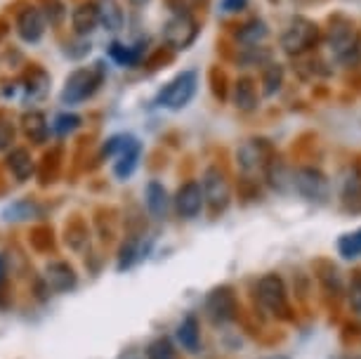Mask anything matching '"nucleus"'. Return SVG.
Wrapping results in <instances>:
<instances>
[{"label":"nucleus","instance_id":"obj_1","mask_svg":"<svg viewBox=\"0 0 361 359\" xmlns=\"http://www.w3.org/2000/svg\"><path fill=\"white\" fill-rule=\"evenodd\" d=\"M255 298H257V303H260V308L264 312H269L271 317L283 320V322L293 320L288 288H286V281L281 274H276V272L262 274L255 284Z\"/></svg>","mask_w":361,"mask_h":359},{"label":"nucleus","instance_id":"obj_2","mask_svg":"<svg viewBox=\"0 0 361 359\" xmlns=\"http://www.w3.org/2000/svg\"><path fill=\"white\" fill-rule=\"evenodd\" d=\"M102 80H104V62L85 66V69H76L64 80L59 99H62V104H80V102L90 99L99 90Z\"/></svg>","mask_w":361,"mask_h":359},{"label":"nucleus","instance_id":"obj_3","mask_svg":"<svg viewBox=\"0 0 361 359\" xmlns=\"http://www.w3.org/2000/svg\"><path fill=\"white\" fill-rule=\"evenodd\" d=\"M203 196H206V206L210 208V213H224L231 203V182L227 178V173L220 166H208L203 171L201 178Z\"/></svg>","mask_w":361,"mask_h":359},{"label":"nucleus","instance_id":"obj_4","mask_svg":"<svg viewBox=\"0 0 361 359\" xmlns=\"http://www.w3.org/2000/svg\"><path fill=\"white\" fill-rule=\"evenodd\" d=\"M196 85H199L196 71H182V73H177V76L170 80V83L159 92V97H156V104L163 107V109H170V111L185 109L189 102L194 99Z\"/></svg>","mask_w":361,"mask_h":359},{"label":"nucleus","instance_id":"obj_5","mask_svg":"<svg viewBox=\"0 0 361 359\" xmlns=\"http://www.w3.org/2000/svg\"><path fill=\"white\" fill-rule=\"evenodd\" d=\"M319 38V26L307 17H293L281 33V47L288 55H302Z\"/></svg>","mask_w":361,"mask_h":359},{"label":"nucleus","instance_id":"obj_6","mask_svg":"<svg viewBox=\"0 0 361 359\" xmlns=\"http://www.w3.org/2000/svg\"><path fill=\"white\" fill-rule=\"evenodd\" d=\"M293 189H295L302 199L314 201V203H324L331 196L329 178H326L319 168H312V166L298 168V171L293 173Z\"/></svg>","mask_w":361,"mask_h":359},{"label":"nucleus","instance_id":"obj_7","mask_svg":"<svg viewBox=\"0 0 361 359\" xmlns=\"http://www.w3.org/2000/svg\"><path fill=\"white\" fill-rule=\"evenodd\" d=\"M196 36H199V24L187 12H177L163 26V43L170 50H187L196 40Z\"/></svg>","mask_w":361,"mask_h":359},{"label":"nucleus","instance_id":"obj_8","mask_svg":"<svg viewBox=\"0 0 361 359\" xmlns=\"http://www.w3.org/2000/svg\"><path fill=\"white\" fill-rule=\"evenodd\" d=\"M206 315L213 324H231L238 317V298L231 286H217L206 298Z\"/></svg>","mask_w":361,"mask_h":359},{"label":"nucleus","instance_id":"obj_9","mask_svg":"<svg viewBox=\"0 0 361 359\" xmlns=\"http://www.w3.org/2000/svg\"><path fill=\"white\" fill-rule=\"evenodd\" d=\"M271 159H274L271 157V149L264 140H248V142H243L241 149L236 152V161L246 175L264 173Z\"/></svg>","mask_w":361,"mask_h":359},{"label":"nucleus","instance_id":"obj_10","mask_svg":"<svg viewBox=\"0 0 361 359\" xmlns=\"http://www.w3.org/2000/svg\"><path fill=\"white\" fill-rule=\"evenodd\" d=\"M206 206V196H203V187L201 182H185L175 194V211L180 218L185 220H194L196 215L203 211Z\"/></svg>","mask_w":361,"mask_h":359},{"label":"nucleus","instance_id":"obj_11","mask_svg":"<svg viewBox=\"0 0 361 359\" xmlns=\"http://www.w3.org/2000/svg\"><path fill=\"white\" fill-rule=\"evenodd\" d=\"M45 24H47V19L43 15V10L29 5V8H24L17 15V19H15V31H17V36L24 40V43H31L33 45V43H38V40L43 38Z\"/></svg>","mask_w":361,"mask_h":359},{"label":"nucleus","instance_id":"obj_12","mask_svg":"<svg viewBox=\"0 0 361 359\" xmlns=\"http://www.w3.org/2000/svg\"><path fill=\"white\" fill-rule=\"evenodd\" d=\"M43 279L47 284V288L54 291V293H66V291H73L78 284V274L73 265H69L66 260H52L45 265V274Z\"/></svg>","mask_w":361,"mask_h":359},{"label":"nucleus","instance_id":"obj_13","mask_svg":"<svg viewBox=\"0 0 361 359\" xmlns=\"http://www.w3.org/2000/svg\"><path fill=\"white\" fill-rule=\"evenodd\" d=\"M359 40L354 38V29L350 22H345V19H336V22H331V31H329V47L331 52L336 55L340 62H343V57L347 52L352 50L354 45H357Z\"/></svg>","mask_w":361,"mask_h":359},{"label":"nucleus","instance_id":"obj_14","mask_svg":"<svg viewBox=\"0 0 361 359\" xmlns=\"http://www.w3.org/2000/svg\"><path fill=\"white\" fill-rule=\"evenodd\" d=\"M50 73H47L43 66L38 64H31L26 69L24 78H22V90H24V97L29 102H36V99H43L47 92H50Z\"/></svg>","mask_w":361,"mask_h":359},{"label":"nucleus","instance_id":"obj_15","mask_svg":"<svg viewBox=\"0 0 361 359\" xmlns=\"http://www.w3.org/2000/svg\"><path fill=\"white\" fill-rule=\"evenodd\" d=\"M5 166H8V171L12 173V178L17 182L31 180V175L36 173V161L31 159L29 149H24V147H12V152L8 154V159H5Z\"/></svg>","mask_w":361,"mask_h":359},{"label":"nucleus","instance_id":"obj_16","mask_svg":"<svg viewBox=\"0 0 361 359\" xmlns=\"http://www.w3.org/2000/svg\"><path fill=\"white\" fill-rule=\"evenodd\" d=\"M71 26L76 36L87 38L99 26V8L97 3H80L76 10L71 12Z\"/></svg>","mask_w":361,"mask_h":359},{"label":"nucleus","instance_id":"obj_17","mask_svg":"<svg viewBox=\"0 0 361 359\" xmlns=\"http://www.w3.org/2000/svg\"><path fill=\"white\" fill-rule=\"evenodd\" d=\"M314 274L319 284L324 286V291L329 296H336L340 298L345 293V284H343V274H340V269L333 265L329 260H317L314 262Z\"/></svg>","mask_w":361,"mask_h":359},{"label":"nucleus","instance_id":"obj_18","mask_svg":"<svg viewBox=\"0 0 361 359\" xmlns=\"http://www.w3.org/2000/svg\"><path fill=\"white\" fill-rule=\"evenodd\" d=\"M140 159H142V145L133 138L130 145H128L123 152L116 157V161H114V175L118 180L133 178V173L137 171V166H140Z\"/></svg>","mask_w":361,"mask_h":359},{"label":"nucleus","instance_id":"obj_19","mask_svg":"<svg viewBox=\"0 0 361 359\" xmlns=\"http://www.w3.org/2000/svg\"><path fill=\"white\" fill-rule=\"evenodd\" d=\"M22 130L29 142L43 145V142H47V135H50V123H47V116L43 111L33 109V111H26L22 116Z\"/></svg>","mask_w":361,"mask_h":359},{"label":"nucleus","instance_id":"obj_20","mask_svg":"<svg viewBox=\"0 0 361 359\" xmlns=\"http://www.w3.org/2000/svg\"><path fill=\"white\" fill-rule=\"evenodd\" d=\"M145 199H147V211L152 213V218H156V220L166 218L168 208H170V196H168V189L163 187L159 180H152L147 185Z\"/></svg>","mask_w":361,"mask_h":359},{"label":"nucleus","instance_id":"obj_21","mask_svg":"<svg viewBox=\"0 0 361 359\" xmlns=\"http://www.w3.org/2000/svg\"><path fill=\"white\" fill-rule=\"evenodd\" d=\"M175 336H177V343L182 345V350L192 352V355H196V352L201 350V327L194 315H187L185 320L180 322Z\"/></svg>","mask_w":361,"mask_h":359},{"label":"nucleus","instance_id":"obj_22","mask_svg":"<svg viewBox=\"0 0 361 359\" xmlns=\"http://www.w3.org/2000/svg\"><path fill=\"white\" fill-rule=\"evenodd\" d=\"M40 215H43V206L36 199H17L3 208V220L8 222H24L40 218Z\"/></svg>","mask_w":361,"mask_h":359},{"label":"nucleus","instance_id":"obj_23","mask_svg":"<svg viewBox=\"0 0 361 359\" xmlns=\"http://www.w3.org/2000/svg\"><path fill=\"white\" fill-rule=\"evenodd\" d=\"M64 243L73 250V253H83V250L87 248V243H90V229H87L85 220L73 218V220L66 222Z\"/></svg>","mask_w":361,"mask_h":359},{"label":"nucleus","instance_id":"obj_24","mask_svg":"<svg viewBox=\"0 0 361 359\" xmlns=\"http://www.w3.org/2000/svg\"><path fill=\"white\" fill-rule=\"evenodd\" d=\"M267 36H269V29H267V24H264L262 19H250V22H246L241 29L236 31V40L243 47L262 45L264 40H267Z\"/></svg>","mask_w":361,"mask_h":359},{"label":"nucleus","instance_id":"obj_25","mask_svg":"<svg viewBox=\"0 0 361 359\" xmlns=\"http://www.w3.org/2000/svg\"><path fill=\"white\" fill-rule=\"evenodd\" d=\"M343 206L347 211H361V168H352L343 182Z\"/></svg>","mask_w":361,"mask_h":359},{"label":"nucleus","instance_id":"obj_26","mask_svg":"<svg viewBox=\"0 0 361 359\" xmlns=\"http://www.w3.org/2000/svg\"><path fill=\"white\" fill-rule=\"evenodd\" d=\"M234 107L238 111H253L257 107V92H255V85L250 78H238L234 83Z\"/></svg>","mask_w":361,"mask_h":359},{"label":"nucleus","instance_id":"obj_27","mask_svg":"<svg viewBox=\"0 0 361 359\" xmlns=\"http://www.w3.org/2000/svg\"><path fill=\"white\" fill-rule=\"evenodd\" d=\"M99 8V24L104 26L106 31H118L123 29V10H121L118 0H99L97 3Z\"/></svg>","mask_w":361,"mask_h":359},{"label":"nucleus","instance_id":"obj_28","mask_svg":"<svg viewBox=\"0 0 361 359\" xmlns=\"http://www.w3.org/2000/svg\"><path fill=\"white\" fill-rule=\"evenodd\" d=\"M142 47H145V43L126 45V43L114 40V43L109 45V57H111L114 62L121 64V66H137L140 59H142Z\"/></svg>","mask_w":361,"mask_h":359},{"label":"nucleus","instance_id":"obj_29","mask_svg":"<svg viewBox=\"0 0 361 359\" xmlns=\"http://www.w3.org/2000/svg\"><path fill=\"white\" fill-rule=\"evenodd\" d=\"M59 168H62V149L54 147L45 154L43 161H40V168H38L40 185H50V182H54V178L59 175Z\"/></svg>","mask_w":361,"mask_h":359},{"label":"nucleus","instance_id":"obj_30","mask_svg":"<svg viewBox=\"0 0 361 359\" xmlns=\"http://www.w3.org/2000/svg\"><path fill=\"white\" fill-rule=\"evenodd\" d=\"M338 253L345 260H357L361 258V227L354 229L350 234H343L338 239Z\"/></svg>","mask_w":361,"mask_h":359},{"label":"nucleus","instance_id":"obj_31","mask_svg":"<svg viewBox=\"0 0 361 359\" xmlns=\"http://www.w3.org/2000/svg\"><path fill=\"white\" fill-rule=\"evenodd\" d=\"M283 85V66L281 64H267V69L262 71V92L264 97H271L281 90Z\"/></svg>","mask_w":361,"mask_h":359},{"label":"nucleus","instance_id":"obj_32","mask_svg":"<svg viewBox=\"0 0 361 359\" xmlns=\"http://www.w3.org/2000/svg\"><path fill=\"white\" fill-rule=\"evenodd\" d=\"M80 123H83V118L78 116V114H73V111H62V114H57L52 121V133L54 135H59V138H66V135H71V133H76Z\"/></svg>","mask_w":361,"mask_h":359},{"label":"nucleus","instance_id":"obj_33","mask_svg":"<svg viewBox=\"0 0 361 359\" xmlns=\"http://www.w3.org/2000/svg\"><path fill=\"white\" fill-rule=\"evenodd\" d=\"M140 258V241L137 236H130V239L123 241V246L118 250V262H116V269L123 272V269H130Z\"/></svg>","mask_w":361,"mask_h":359},{"label":"nucleus","instance_id":"obj_34","mask_svg":"<svg viewBox=\"0 0 361 359\" xmlns=\"http://www.w3.org/2000/svg\"><path fill=\"white\" fill-rule=\"evenodd\" d=\"M29 241H31V246L38 250V253H47V250H52V246H54L52 227H47V225L33 227L31 234H29Z\"/></svg>","mask_w":361,"mask_h":359},{"label":"nucleus","instance_id":"obj_35","mask_svg":"<svg viewBox=\"0 0 361 359\" xmlns=\"http://www.w3.org/2000/svg\"><path fill=\"white\" fill-rule=\"evenodd\" d=\"M147 359H177V350H175V345L170 343V338L161 336L149 343Z\"/></svg>","mask_w":361,"mask_h":359},{"label":"nucleus","instance_id":"obj_36","mask_svg":"<svg viewBox=\"0 0 361 359\" xmlns=\"http://www.w3.org/2000/svg\"><path fill=\"white\" fill-rule=\"evenodd\" d=\"M133 142V135H114V138H109L104 142V147H102V159H116L123 149Z\"/></svg>","mask_w":361,"mask_h":359},{"label":"nucleus","instance_id":"obj_37","mask_svg":"<svg viewBox=\"0 0 361 359\" xmlns=\"http://www.w3.org/2000/svg\"><path fill=\"white\" fill-rule=\"evenodd\" d=\"M243 55L238 57L241 59V64H246V66H260V64H269V59H271V52L269 50H264L262 45H257V47H243Z\"/></svg>","mask_w":361,"mask_h":359},{"label":"nucleus","instance_id":"obj_38","mask_svg":"<svg viewBox=\"0 0 361 359\" xmlns=\"http://www.w3.org/2000/svg\"><path fill=\"white\" fill-rule=\"evenodd\" d=\"M90 50H92L90 40L83 38V36H78L76 40H71V43H66V47H64V55L69 57V59H83V57L90 55Z\"/></svg>","mask_w":361,"mask_h":359},{"label":"nucleus","instance_id":"obj_39","mask_svg":"<svg viewBox=\"0 0 361 359\" xmlns=\"http://www.w3.org/2000/svg\"><path fill=\"white\" fill-rule=\"evenodd\" d=\"M43 15L52 26H57L66 15L64 3H62V0H45V3H43Z\"/></svg>","mask_w":361,"mask_h":359},{"label":"nucleus","instance_id":"obj_40","mask_svg":"<svg viewBox=\"0 0 361 359\" xmlns=\"http://www.w3.org/2000/svg\"><path fill=\"white\" fill-rule=\"evenodd\" d=\"M15 138H17L15 123L0 116V152H8V149L12 147V142H15Z\"/></svg>","mask_w":361,"mask_h":359},{"label":"nucleus","instance_id":"obj_41","mask_svg":"<svg viewBox=\"0 0 361 359\" xmlns=\"http://www.w3.org/2000/svg\"><path fill=\"white\" fill-rule=\"evenodd\" d=\"M347 298H350V308L357 315H361V272L352 276L350 288H347Z\"/></svg>","mask_w":361,"mask_h":359},{"label":"nucleus","instance_id":"obj_42","mask_svg":"<svg viewBox=\"0 0 361 359\" xmlns=\"http://www.w3.org/2000/svg\"><path fill=\"white\" fill-rule=\"evenodd\" d=\"M246 5H248V0H222V10L227 12V15H236V12H241Z\"/></svg>","mask_w":361,"mask_h":359},{"label":"nucleus","instance_id":"obj_43","mask_svg":"<svg viewBox=\"0 0 361 359\" xmlns=\"http://www.w3.org/2000/svg\"><path fill=\"white\" fill-rule=\"evenodd\" d=\"M5 274H8V272H5V260L0 258V286L5 284Z\"/></svg>","mask_w":361,"mask_h":359},{"label":"nucleus","instance_id":"obj_44","mask_svg":"<svg viewBox=\"0 0 361 359\" xmlns=\"http://www.w3.org/2000/svg\"><path fill=\"white\" fill-rule=\"evenodd\" d=\"M262 359H290L288 355H281V352H276V355H269V357H262Z\"/></svg>","mask_w":361,"mask_h":359},{"label":"nucleus","instance_id":"obj_45","mask_svg":"<svg viewBox=\"0 0 361 359\" xmlns=\"http://www.w3.org/2000/svg\"><path fill=\"white\" fill-rule=\"evenodd\" d=\"M5 33H8V24H5V22H0V40L5 38Z\"/></svg>","mask_w":361,"mask_h":359},{"label":"nucleus","instance_id":"obj_46","mask_svg":"<svg viewBox=\"0 0 361 359\" xmlns=\"http://www.w3.org/2000/svg\"><path fill=\"white\" fill-rule=\"evenodd\" d=\"M128 3H130V5H137V8H140V5H147L149 0H128Z\"/></svg>","mask_w":361,"mask_h":359}]
</instances>
